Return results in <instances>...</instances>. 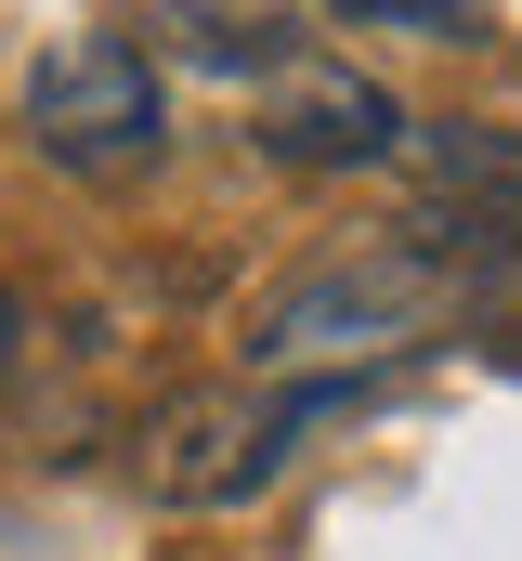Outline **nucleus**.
<instances>
[{"label": "nucleus", "instance_id": "1", "mask_svg": "<svg viewBox=\"0 0 522 561\" xmlns=\"http://www.w3.org/2000/svg\"><path fill=\"white\" fill-rule=\"evenodd\" d=\"M457 313V249L392 236V249H340L314 275H287L249 327V379H366L392 353H418Z\"/></svg>", "mask_w": 522, "mask_h": 561}, {"label": "nucleus", "instance_id": "2", "mask_svg": "<svg viewBox=\"0 0 522 561\" xmlns=\"http://www.w3.org/2000/svg\"><path fill=\"white\" fill-rule=\"evenodd\" d=\"M366 379H236V392H183L170 419L144 431V496L170 510H236L261 496L327 419H353Z\"/></svg>", "mask_w": 522, "mask_h": 561}, {"label": "nucleus", "instance_id": "3", "mask_svg": "<svg viewBox=\"0 0 522 561\" xmlns=\"http://www.w3.org/2000/svg\"><path fill=\"white\" fill-rule=\"evenodd\" d=\"M13 118H26V144H39L53 170L118 183V170H144V157L170 144V79H157V53L118 39V26H66V39L26 66Z\"/></svg>", "mask_w": 522, "mask_h": 561}, {"label": "nucleus", "instance_id": "4", "mask_svg": "<svg viewBox=\"0 0 522 561\" xmlns=\"http://www.w3.org/2000/svg\"><path fill=\"white\" fill-rule=\"evenodd\" d=\"M405 144H418L405 105H392L366 66H340V53H287L261 79V157H287V170H379Z\"/></svg>", "mask_w": 522, "mask_h": 561}, {"label": "nucleus", "instance_id": "5", "mask_svg": "<svg viewBox=\"0 0 522 561\" xmlns=\"http://www.w3.org/2000/svg\"><path fill=\"white\" fill-rule=\"evenodd\" d=\"M405 170L457 209V236H510L522 222V144L510 131H484V118H444V131H418L405 144Z\"/></svg>", "mask_w": 522, "mask_h": 561}, {"label": "nucleus", "instance_id": "6", "mask_svg": "<svg viewBox=\"0 0 522 561\" xmlns=\"http://www.w3.org/2000/svg\"><path fill=\"white\" fill-rule=\"evenodd\" d=\"M366 26H418V39H457L470 26V0H353Z\"/></svg>", "mask_w": 522, "mask_h": 561}, {"label": "nucleus", "instance_id": "7", "mask_svg": "<svg viewBox=\"0 0 522 561\" xmlns=\"http://www.w3.org/2000/svg\"><path fill=\"white\" fill-rule=\"evenodd\" d=\"M26 340H39V327H26V313H13V300H0V379H13V366H26Z\"/></svg>", "mask_w": 522, "mask_h": 561}]
</instances>
